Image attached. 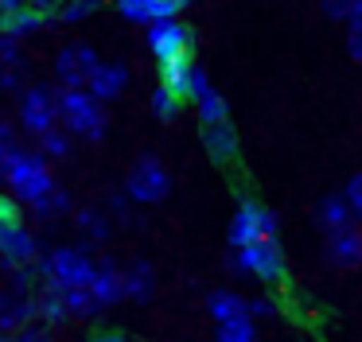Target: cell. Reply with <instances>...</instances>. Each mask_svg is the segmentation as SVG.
<instances>
[{
  "mask_svg": "<svg viewBox=\"0 0 362 342\" xmlns=\"http://www.w3.org/2000/svg\"><path fill=\"white\" fill-rule=\"evenodd\" d=\"M0 183L8 187V194L24 206H35L43 194L55 191V175H51V163L43 152H32V148H12L4 160H0Z\"/></svg>",
  "mask_w": 362,
  "mask_h": 342,
  "instance_id": "1",
  "label": "cell"
},
{
  "mask_svg": "<svg viewBox=\"0 0 362 342\" xmlns=\"http://www.w3.org/2000/svg\"><path fill=\"white\" fill-rule=\"evenodd\" d=\"M35 272H40V284L55 288V292H71V288H90V280L98 272V261L78 245H59L40 256Z\"/></svg>",
  "mask_w": 362,
  "mask_h": 342,
  "instance_id": "2",
  "label": "cell"
},
{
  "mask_svg": "<svg viewBox=\"0 0 362 342\" xmlns=\"http://www.w3.org/2000/svg\"><path fill=\"white\" fill-rule=\"evenodd\" d=\"M226 269L238 272V276L257 280V284H284L288 264H284L281 241H276V237H261V241H253V245H245V249H230Z\"/></svg>",
  "mask_w": 362,
  "mask_h": 342,
  "instance_id": "3",
  "label": "cell"
},
{
  "mask_svg": "<svg viewBox=\"0 0 362 342\" xmlns=\"http://www.w3.org/2000/svg\"><path fill=\"white\" fill-rule=\"evenodd\" d=\"M59 124L71 136L82 140H102L105 136V105L90 90H63L59 86Z\"/></svg>",
  "mask_w": 362,
  "mask_h": 342,
  "instance_id": "4",
  "label": "cell"
},
{
  "mask_svg": "<svg viewBox=\"0 0 362 342\" xmlns=\"http://www.w3.org/2000/svg\"><path fill=\"white\" fill-rule=\"evenodd\" d=\"M168 191H172V175H168V167L156 160V155H141V160L129 167L125 194L136 202V206H156V202L168 199Z\"/></svg>",
  "mask_w": 362,
  "mask_h": 342,
  "instance_id": "5",
  "label": "cell"
},
{
  "mask_svg": "<svg viewBox=\"0 0 362 342\" xmlns=\"http://www.w3.org/2000/svg\"><path fill=\"white\" fill-rule=\"evenodd\" d=\"M261 237H276V214L269 206H261L257 199H242L234 218H230V230H226L230 249H245Z\"/></svg>",
  "mask_w": 362,
  "mask_h": 342,
  "instance_id": "6",
  "label": "cell"
},
{
  "mask_svg": "<svg viewBox=\"0 0 362 342\" xmlns=\"http://www.w3.org/2000/svg\"><path fill=\"white\" fill-rule=\"evenodd\" d=\"M20 129L32 132L35 140L43 132L59 129V90H51V86L24 90V98H20Z\"/></svg>",
  "mask_w": 362,
  "mask_h": 342,
  "instance_id": "7",
  "label": "cell"
},
{
  "mask_svg": "<svg viewBox=\"0 0 362 342\" xmlns=\"http://www.w3.org/2000/svg\"><path fill=\"white\" fill-rule=\"evenodd\" d=\"M40 264V241L24 222L0 225V269H35Z\"/></svg>",
  "mask_w": 362,
  "mask_h": 342,
  "instance_id": "8",
  "label": "cell"
},
{
  "mask_svg": "<svg viewBox=\"0 0 362 342\" xmlns=\"http://www.w3.org/2000/svg\"><path fill=\"white\" fill-rule=\"evenodd\" d=\"M98 51L90 43H66L55 59V78L63 90H86L90 74L98 70Z\"/></svg>",
  "mask_w": 362,
  "mask_h": 342,
  "instance_id": "9",
  "label": "cell"
},
{
  "mask_svg": "<svg viewBox=\"0 0 362 342\" xmlns=\"http://www.w3.org/2000/svg\"><path fill=\"white\" fill-rule=\"evenodd\" d=\"M148 51L156 54V62L195 54V35L180 20H156V23H148Z\"/></svg>",
  "mask_w": 362,
  "mask_h": 342,
  "instance_id": "10",
  "label": "cell"
},
{
  "mask_svg": "<svg viewBox=\"0 0 362 342\" xmlns=\"http://www.w3.org/2000/svg\"><path fill=\"white\" fill-rule=\"evenodd\" d=\"M40 323V307H35V292H12L4 288L0 292V334H16L24 326Z\"/></svg>",
  "mask_w": 362,
  "mask_h": 342,
  "instance_id": "11",
  "label": "cell"
},
{
  "mask_svg": "<svg viewBox=\"0 0 362 342\" xmlns=\"http://www.w3.org/2000/svg\"><path fill=\"white\" fill-rule=\"evenodd\" d=\"M191 0H117V12L133 23H156V20H180V12Z\"/></svg>",
  "mask_w": 362,
  "mask_h": 342,
  "instance_id": "12",
  "label": "cell"
},
{
  "mask_svg": "<svg viewBox=\"0 0 362 342\" xmlns=\"http://www.w3.org/2000/svg\"><path fill=\"white\" fill-rule=\"evenodd\" d=\"M323 253H327V261L335 264V269H362V230H358V222L339 230V233H327Z\"/></svg>",
  "mask_w": 362,
  "mask_h": 342,
  "instance_id": "13",
  "label": "cell"
},
{
  "mask_svg": "<svg viewBox=\"0 0 362 342\" xmlns=\"http://www.w3.org/2000/svg\"><path fill=\"white\" fill-rule=\"evenodd\" d=\"M125 86H129V66L125 62H98V70L90 74V82H86V90L94 93L98 101H117L121 93H125Z\"/></svg>",
  "mask_w": 362,
  "mask_h": 342,
  "instance_id": "14",
  "label": "cell"
},
{
  "mask_svg": "<svg viewBox=\"0 0 362 342\" xmlns=\"http://www.w3.org/2000/svg\"><path fill=\"white\" fill-rule=\"evenodd\" d=\"M90 295L98 300V307H113V303L125 300V276H121V269L105 256V261H98V272L94 280H90Z\"/></svg>",
  "mask_w": 362,
  "mask_h": 342,
  "instance_id": "15",
  "label": "cell"
},
{
  "mask_svg": "<svg viewBox=\"0 0 362 342\" xmlns=\"http://www.w3.org/2000/svg\"><path fill=\"white\" fill-rule=\"evenodd\" d=\"M195 54H180V59L160 62V86L175 93L180 101H191V74H195Z\"/></svg>",
  "mask_w": 362,
  "mask_h": 342,
  "instance_id": "16",
  "label": "cell"
},
{
  "mask_svg": "<svg viewBox=\"0 0 362 342\" xmlns=\"http://www.w3.org/2000/svg\"><path fill=\"white\" fill-rule=\"evenodd\" d=\"M203 148L214 163H230L238 155V132L230 121H218V124H203Z\"/></svg>",
  "mask_w": 362,
  "mask_h": 342,
  "instance_id": "17",
  "label": "cell"
},
{
  "mask_svg": "<svg viewBox=\"0 0 362 342\" xmlns=\"http://www.w3.org/2000/svg\"><path fill=\"white\" fill-rule=\"evenodd\" d=\"M206 315L214 319V326H218V323H230V319L250 315V295L230 292V288H218V292L206 295Z\"/></svg>",
  "mask_w": 362,
  "mask_h": 342,
  "instance_id": "18",
  "label": "cell"
},
{
  "mask_svg": "<svg viewBox=\"0 0 362 342\" xmlns=\"http://www.w3.org/2000/svg\"><path fill=\"white\" fill-rule=\"evenodd\" d=\"M125 276V300L129 303H148L156 295V272H152L148 261H133L129 269H121Z\"/></svg>",
  "mask_w": 362,
  "mask_h": 342,
  "instance_id": "19",
  "label": "cell"
},
{
  "mask_svg": "<svg viewBox=\"0 0 362 342\" xmlns=\"http://www.w3.org/2000/svg\"><path fill=\"white\" fill-rule=\"evenodd\" d=\"M47 23H51V16L35 12V8H28V4L12 8V12H0V31H4V35H16V39L35 35V31L47 28Z\"/></svg>",
  "mask_w": 362,
  "mask_h": 342,
  "instance_id": "20",
  "label": "cell"
},
{
  "mask_svg": "<svg viewBox=\"0 0 362 342\" xmlns=\"http://www.w3.org/2000/svg\"><path fill=\"white\" fill-rule=\"evenodd\" d=\"M315 222H320L323 233H339V230H346V225H354V214H351L343 194H327V199L315 206Z\"/></svg>",
  "mask_w": 362,
  "mask_h": 342,
  "instance_id": "21",
  "label": "cell"
},
{
  "mask_svg": "<svg viewBox=\"0 0 362 342\" xmlns=\"http://www.w3.org/2000/svg\"><path fill=\"white\" fill-rule=\"evenodd\" d=\"M74 230H78V237L86 241V245H105L113 225H110V218H105L102 210L82 206V210H74Z\"/></svg>",
  "mask_w": 362,
  "mask_h": 342,
  "instance_id": "22",
  "label": "cell"
},
{
  "mask_svg": "<svg viewBox=\"0 0 362 342\" xmlns=\"http://www.w3.org/2000/svg\"><path fill=\"white\" fill-rule=\"evenodd\" d=\"M35 307H40L43 326H59V323L71 319V311H66V303H63V292H55V288H47V284L35 288Z\"/></svg>",
  "mask_w": 362,
  "mask_h": 342,
  "instance_id": "23",
  "label": "cell"
},
{
  "mask_svg": "<svg viewBox=\"0 0 362 342\" xmlns=\"http://www.w3.org/2000/svg\"><path fill=\"white\" fill-rule=\"evenodd\" d=\"M214 342H261L257 319L242 315V319H230V323H218L214 326Z\"/></svg>",
  "mask_w": 362,
  "mask_h": 342,
  "instance_id": "24",
  "label": "cell"
},
{
  "mask_svg": "<svg viewBox=\"0 0 362 342\" xmlns=\"http://www.w3.org/2000/svg\"><path fill=\"white\" fill-rule=\"evenodd\" d=\"M195 113H199V121L203 124H218V121H230V109H226V98H222L218 90H203L195 98Z\"/></svg>",
  "mask_w": 362,
  "mask_h": 342,
  "instance_id": "25",
  "label": "cell"
},
{
  "mask_svg": "<svg viewBox=\"0 0 362 342\" xmlns=\"http://www.w3.org/2000/svg\"><path fill=\"white\" fill-rule=\"evenodd\" d=\"M32 214H35V218H43V222H55V218L71 214V194H66L63 187H55L51 194H43V199L35 202Z\"/></svg>",
  "mask_w": 362,
  "mask_h": 342,
  "instance_id": "26",
  "label": "cell"
},
{
  "mask_svg": "<svg viewBox=\"0 0 362 342\" xmlns=\"http://www.w3.org/2000/svg\"><path fill=\"white\" fill-rule=\"evenodd\" d=\"M35 152H43L47 160H63V155L71 152V132H66L63 124H59V129H51V132H43Z\"/></svg>",
  "mask_w": 362,
  "mask_h": 342,
  "instance_id": "27",
  "label": "cell"
},
{
  "mask_svg": "<svg viewBox=\"0 0 362 342\" xmlns=\"http://www.w3.org/2000/svg\"><path fill=\"white\" fill-rule=\"evenodd\" d=\"M105 0H63V8H59L55 20L59 23H78V20H90V16L102 8Z\"/></svg>",
  "mask_w": 362,
  "mask_h": 342,
  "instance_id": "28",
  "label": "cell"
},
{
  "mask_svg": "<svg viewBox=\"0 0 362 342\" xmlns=\"http://www.w3.org/2000/svg\"><path fill=\"white\" fill-rule=\"evenodd\" d=\"M148 105H152V113H156L160 121H175V117H180V98H175L168 86H156V90H152Z\"/></svg>",
  "mask_w": 362,
  "mask_h": 342,
  "instance_id": "29",
  "label": "cell"
},
{
  "mask_svg": "<svg viewBox=\"0 0 362 342\" xmlns=\"http://www.w3.org/2000/svg\"><path fill=\"white\" fill-rule=\"evenodd\" d=\"M0 66L24 70V51H20V39L16 35H4V31H0Z\"/></svg>",
  "mask_w": 362,
  "mask_h": 342,
  "instance_id": "30",
  "label": "cell"
},
{
  "mask_svg": "<svg viewBox=\"0 0 362 342\" xmlns=\"http://www.w3.org/2000/svg\"><path fill=\"white\" fill-rule=\"evenodd\" d=\"M343 199H346V206H351L354 222H362V171H358V175H351V179H346Z\"/></svg>",
  "mask_w": 362,
  "mask_h": 342,
  "instance_id": "31",
  "label": "cell"
},
{
  "mask_svg": "<svg viewBox=\"0 0 362 342\" xmlns=\"http://www.w3.org/2000/svg\"><path fill=\"white\" fill-rule=\"evenodd\" d=\"M250 315L253 319H276L281 315V303L273 295H250Z\"/></svg>",
  "mask_w": 362,
  "mask_h": 342,
  "instance_id": "32",
  "label": "cell"
},
{
  "mask_svg": "<svg viewBox=\"0 0 362 342\" xmlns=\"http://www.w3.org/2000/svg\"><path fill=\"white\" fill-rule=\"evenodd\" d=\"M0 342H51V334L43 331L40 323H32V326H24V331H16V334H0Z\"/></svg>",
  "mask_w": 362,
  "mask_h": 342,
  "instance_id": "33",
  "label": "cell"
},
{
  "mask_svg": "<svg viewBox=\"0 0 362 342\" xmlns=\"http://www.w3.org/2000/svg\"><path fill=\"white\" fill-rule=\"evenodd\" d=\"M133 206H136V202L129 199V194H110V210H113V218H121V222L133 218Z\"/></svg>",
  "mask_w": 362,
  "mask_h": 342,
  "instance_id": "34",
  "label": "cell"
},
{
  "mask_svg": "<svg viewBox=\"0 0 362 342\" xmlns=\"http://www.w3.org/2000/svg\"><path fill=\"white\" fill-rule=\"evenodd\" d=\"M20 82H24V70H16V66H0V90H4V93H16V90H20Z\"/></svg>",
  "mask_w": 362,
  "mask_h": 342,
  "instance_id": "35",
  "label": "cell"
},
{
  "mask_svg": "<svg viewBox=\"0 0 362 342\" xmlns=\"http://www.w3.org/2000/svg\"><path fill=\"white\" fill-rule=\"evenodd\" d=\"M8 222H20V202L12 194H0V225H8Z\"/></svg>",
  "mask_w": 362,
  "mask_h": 342,
  "instance_id": "36",
  "label": "cell"
},
{
  "mask_svg": "<svg viewBox=\"0 0 362 342\" xmlns=\"http://www.w3.org/2000/svg\"><path fill=\"white\" fill-rule=\"evenodd\" d=\"M323 12L331 16V20H343L346 23V12H351V0H320Z\"/></svg>",
  "mask_w": 362,
  "mask_h": 342,
  "instance_id": "37",
  "label": "cell"
},
{
  "mask_svg": "<svg viewBox=\"0 0 362 342\" xmlns=\"http://www.w3.org/2000/svg\"><path fill=\"white\" fill-rule=\"evenodd\" d=\"M346 51H351L354 62H362V28H351V31H346Z\"/></svg>",
  "mask_w": 362,
  "mask_h": 342,
  "instance_id": "38",
  "label": "cell"
},
{
  "mask_svg": "<svg viewBox=\"0 0 362 342\" xmlns=\"http://www.w3.org/2000/svg\"><path fill=\"white\" fill-rule=\"evenodd\" d=\"M12 148H16V132H12V124L0 121V160H4V155H8Z\"/></svg>",
  "mask_w": 362,
  "mask_h": 342,
  "instance_id": "39",
  "label": "cell"
},
{
  "mask_svg": "<svg viewBox=\"0 0 362 342\" xmlns=\"http://www.w3.org/2000/svg\"><path fill=\"white\" fill-rule=\"evenodd\" d=\"M90 342H136V338H129V334H121V331H98Z\"/></svg>",
  "mask_w": 362,
  "mask_h": 342,
  "instance_id": "40",
  "label": "cell"
},
{
  "mask_svg": "<svg viewBox=\"0 0 362 342\" xmlns=\"http://www.w3.org/2000/svg\"><path fill=\"white\" fill-rule=\"evenodd\" d=\"M362 28V0H351V12H346V31Z\"/></svg>",
  "mask_w": 362,
  "mask_h": 342,
  "instance_id": "41",
  "label": "cell"
},
{
  "mask_svg": "<svg viewBox=\"0 0 362 342\" xmlns=\"http://www.w3.org/2000/svg\"><path fill=\"white\" fill-rule=\"evenodd\" d=\"M24 0H0V12H12V8H20Z\"/></svg>",
  "mask_w": 362,
  "mask_h": 342,
  "instance_id": "42",
  "label": "cell"
}]
</instances>
